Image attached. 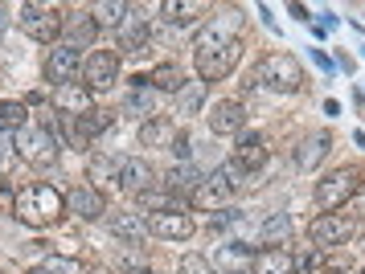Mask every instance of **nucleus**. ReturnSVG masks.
<instances>
[{
  "mask_svg": "<svg viewBox=\"0 0 365 274\" xmlns=\"http://www.w3.org/2000/svg\"><path fill=\"white\" fill-rule=\"evenodd\" d=\"M111 233H115V238H123V242L140 246V238H144V226H140L135 217H115V221H111Z\"/></svg>",
  "mask_w": 365,
  "mask_h": 274,
  "instance_id": "nucleus-31",
  "label": "nucleus"
},
{
  "mask_svg": "<svg viewBox=\"0 0 365 274\" xmlns=\"http://www.w3.org/2000/svg\"><path fill=\"white\" fill-rule=\"evenodd\" d=\"M312 246L320 250V246H341L353 238V217H341V213H324V217H316L312 221Z\"/></svg>",
  "mask_w": 365,
  "mask_h": 274,
  "instance_id": "nucleus-9",
  "label": "nucleus"
},
{
  "mask_svg": "<svg viewBox=\"0 0 365 274\" xmlns=\"http://www.w3.org/2000/svg\"><path fill=\"white\" fill-rule=\"evenodd\" d=\"M119 184H123V193H148L152 164L148 160H123L119 164Z\"/></svg>",
  "mask_w": 365,
  "mask_h": 274,
  "instance_id": "nucleus-17",
  "label": "nucleus"
},
{
  "mask_svg": "<svg viewBox=\"0 0 365 274\" xmlns=\"http://www.w3.org/2000/svg\"><path fill=\"white\" fill-rule=\"evenodd\" d=\"M242 127H247V107H242V102L222 98L214 111H210V131H214V135H238Z\"/></svg>",
  "mask_w": 365,
  "mask_h": 274,
  "instance_id": "nucleus-13",
  "label": "nucleus"
},
{
  "mask_svg": "<svg viewBox=\"0 0 365 274\" xmlns=\"http://www.w3.org/2000/svg\"><path fill=\"white\" fill-rule=\"evenodd\" d=\"M83 86L86 90H111L119 82V53H111V49H95L91 58H86L83 65Z\"/></svg>",
  "mask_w": 365,
  "mask_h": 274,
  "instance_id": "nucleus-7",
  "label": "nucleus"
},
{
  "mask_svg": "<svg viewBox=\"0 0 365 274\" xmlns=\"http://www.w3.org/2000/svg\"><path fill=\"white\" fill-rule=\"evenodd\" d=\"M148 41H152V25H148V21L128 16V21H123V49H128V53H144Z\"/></svg>",
  "mask_w": 365,
  "mask_h": 274,
  "instance_id": "nucleus-23",
  "label": "nucleus"
},
{
  "mask_svg": "<svg viewBox=\"0 0 365 274\" xmlns=\"http://www.w3.org/2000/svg\"><path fill=\"white\" fill-rule=\"evenodd\" d=\"M205 107V82H185L181 90H177V111L189 119V115H197Z\"/></svg>",
  "mask_w": 365,
  "mask_h": 274,
  "instance_id": "nucleus-27",
  "label": "nucleus"
},
{
  "mask_svg": "<svg viewBox=\"0 0 365 274\" xmlns=\"http://www.w3.org/2000/svg\"><path fill=\"white\" fill-rule=\"evenodd\" d=\"M177 135H181V131L173 127L168 119H152V123H144V127H140V144H148V147H173V144H177Z\"/></svg>",
  "mask_w": 365,
  "mask_h": 274,
  "instance_id": "nucleus-21",
  "label": "nucleus"
},
{
  "mask_svg": "<svg viewBox=\"0 0 365 274\" xmlns=\"http://www.w3.org/2000/svg\"><path fill=\"white\" fill-rule=\"evenodd\" d=\"M324 274H345V270H324Z\"/></svg>",
  "mask_w": 365,
  "mask_h": 274,
  "instance_id": "nucleus-43",
  "label": "nucleus"
},
{
  "mask_svg": "<svg viewBox=\"0 0 365 274\" xmlns=\"http://www.w3.org/2000/svg\"><path fill=\"white\" fill-rule=\"evenodd\" d=\"M58 107L78 119V115L91 111V90H86V86H78V82H74V86H58Z\"/></svg>",
  "mask_w": 365,
  "mask_h": 274,
  "instance_id": "nucleus-22",
  "label": "nucleus"
},
{
  "mask_svg": "<svg viewBox=\"0 0 365 274\" xmlns=\"http://www.w3.org/2000/svg\"><path fill=\"white\" fill-rule=\"evenodd\" d=\"M238 25H242V16L238 13H222L214 16L205 29L197 33V41H193V53L205 58V53H217V49H226L230 41H238Z\"/></svg>",
  "mask_w": 365,
  "mask_h": 274,
  "instance_id": "nucleus-5",
  "label": "nucleus"
},
{
  "mask_svg": "<svg viewBox=\"0 0 365 274\" xmlns=\"http://www.w3.org/2000/svg\"><path fill=\"white\" fill-rule=\"evenodd\" d=\"M361 274H365V270H361Z\"/></svg>",
  "mask_w": 365,
  "mask_h": 274,
  "instance_id": "nucleus-45",
  "label": "nucleus"
},
{
  "mask_svg": "<svg viewBox=\"0 0 365 274\" xmlns=\"http://www.w3.org/2000/svg\"><path fill=\"white\" fill-rule=\"evenodd\" d=\"M29 274H50V270H46V266H34V270H29Z\"/></svg>",
  "mask_w": 365,
  "mask_h": 274,
  "instance_id": "nucleus-42",
  "label": "nucleus"
},
{
  "mask_svg": "<svg viewBox=\"0 0 365 274\" xmlns=\"http://www.w3.org/2000/svg\"><path fill=\"white\" fill-rule=\"evenodd\" d=\"M46 270H50V274H78V266L66 262V258H50V262H46Z\"/></svg>",
  "mask_w": 365,
  "mask_h": 274,
  "instance_id": "nucleus-38",
  "label": "nucleus"
},
{
  "mask_svg": "<svg viewBox=\"0 0 365 274\" xmlns=\"http://www.w3.org/2000/svg\"><path fill=\"white\" fill-rule=\"evenodd\" d=\"M135 82H140V86L128 95V102H123V107H128L132 115H152V95L144 90V82H148V78H135Z\"/></svg>",
  "mask_w": 365,
  "mask_h": 274,
  "instance_id": "nucleus-32",
  "label": "nucleus"
},
{
  "mask_svg": "<svg viewBox=\"0 0 365 274\" xmlns=\"http://www.w3.org/2000/svg\"><path fill=\"white\" fill-rule=\"evenodd\" d=\"M107 127H111V111L91 107L86 115H78V135H103Z\"/></svg>",
  "mask_w": 365,
  "mask_h": 274,
  "instance_id": "nucleus-29",
  "label": "nucleus"
},
{
  "mask_svg": "<svg viewBox=\"0 0 365 274\" xmlns=\"http://www.w3.org/2000/svg\"><path fill=\"white\" fill-rule=\"evenodd\" d=\"M95 33H99V25H95V16H70V25H66V37H70V49H78V46H91L95 41Z\"/></svg>",
  "mask_w": 365,
  "mask_h": 274,
  "instance_id": "nucleus-26",
  "label": "nucleus"
},
{
  "mask_svg": "<svg viewBox=\"0 0 365 274\" xmlns=\"http://www.w3.org/2000/svg\"><path fill=\"white\" fill-rule=\"evenodd\" d=\"M91 16H95V25H103V29H123L128 4H119V0H99V4L91 9Z\"/></svg>",
  "mask_w": 365,
  "mask_h": 274,
  "instance_id": "nucleus-25",
  "label": "nucleus"
},
{
  "mask_svg": "<svg viewBox=\"0 0 365 274\" xmlns=\"http://www.w3.org/2000/svg\"><path fill=\"white\" fill-rule=\"evenodd\" d=\"M210 266H217V274H250L255 254H250V246H217Z\"/></svg>",
  "mask_w": 365,
  "mask_h": 274,
  "instance_id": "nucleus-14",
  "label": "nucleus"
},
{
  "mask_svg": "<svg viewBox=\"0 0 365 274\" xmlns=\"http://www.w3.org/2000/svg\"><path fill=\"white\" fill-rule=\"evenodd\" d=\"M255 274H296V258L287 250H259L255 254Z\"/></svg>",
  "mask_w": 365,
  "mask_h": 274,
  "instance_id": "nucleus-19",
  "label": "nucleus"
},
{
  "mask_svg": "<svg viewBox=\"0 0 365 274\" xmlns=\"http://www.w3.org/2000/svg\"><path fill=\"white\" fill-rule=\"evenodd\" d=\"M168 196H173V193H168V189H165V193H140V201H144L148 209L165 213V209H168Z\"/></svg>",
  "mask_w": 365,
  "mask_h": 274,
  "instance_id": "nucleus-36",
  "label": "nucleus"
},
{
  "mask_svg": "<svg viewBox=\"0 0 365 274\" xmlns=\"http://www.w3.org/2000/svg\"><path fill=\"white\" fill-rule=\"evenodd\" d=\"M357 184H361V176L353 172V168H336V172H329L324 180H316V209H341V205H349V196H357Z\"/></svg>",
  "mask_w": 365,
  "mask_h": 274,
  "instance_id": "nucleus-4",
  "label": "nucleus"
},
{
  "mask_svg": "<svg viewBox=\"0 0 365 274\" xmlns=\"http://www.w3.org/2000/svg\"><path fill=\"white\" fill-rule=\"evenodd\" d=\"M201 172L193 168V164L185 160V164H177V168H168V176H165V189L173 196H181V193H197V184H201Z\"/></svg>",
  "mask_w": 365,
  "mask_h": 274,
  "instance_id": "nucleus-20",
  "label": "nucleus"
},
{
  "mask_svg": "<svg viewBox=\"0 0 365 274\" xmlns=\"http://www.w3.org/2000/svg\"><path fill=\"white\" fill-rule=\"evenodd\" d=\"M181 274H214V266L205 258H185L181 262Z\"/></svg>",
  "mask_w": 365,
  "mask_h": 274,
  "instance_id": "nucleus-37",
  "label": "nucleus"
},
{
  "mask_svg": "<svg viewBox=\"0 0 365 274\" xmlns=\"http://www.w3.org/2000/svg\"><path fill=\"white\" fill-rule=\"evenodd\" d=\"M135 274H152V270H135Z\"/></svg>",
  "mask_w": 365,
  "mask_h": 274,
  "instance_id": "nucleus-44",
  "label": "nucleus"
},
{
  "mask_svg": "<svg viewBox=\"0 0 365 274\" xmlns=\"http://www.w3.org/2000/svg\"><path fill=\"white\" fill-rule=\"evenodd\" d=\"M222 172H226V180H230V189H247V184H250V172H247V168H242V164H238V160H230V164H222Z\"/></svg>",
  "mask_w": 365,
  "mask_h": 274,
  "instance_id": "nucleus-34",
  "label": "nucleus"
},
{
  "mask_svg": "<svg viewBox=\"0 0 365 274\" xmlns=\"http://www.w3.org/2000/svg\"><path fill=\"white\" fill-rule=\"evenodd\" d=\"M148 86H156V90H173V95H177V90L185 86V78H181V70H177V65L165 62V65H156V70H152Z\"/></svg>",
  "mask_w": 365,
  "mask_h": 274,
  "instance_id": "nucleus-28",
  "label": "nucleus"
},
{
  "mask_svg": "<svg viewBox=\"0 0 365 274\" xmlns=\"http://www.w3.org/2000/svg\"><path fill=\"white\" fill-rule=\"evenodd\" d=\"M62 209H66V196L58 193V189H50V184H25L17 193V201H13V213L34 229L53 226L62 217Z\"/></svg>",
  "mask_w": 365,
  "mask_h": 274,
  "instance_id": "nucleus-1",
  "label": "nucleus"
},
{
  "mask_svg": "<svg viewBox=\"0 0 365 274\" xmlns=\"http://www.w3.org/2000/svg\"><path fill=\"white\" fill-rule=\"evenodd\" d=\"M316 266H320V254H316V246L312 250H304L296 258V274H316Z\"/></svg>",
  "mask_w": 365,
  "mask_h": 274,
  "instance_id": "nucleus-35",
  "label": "nucleus"
},
{
  "mask_svg": "<svg viewBox=\"0 0 365 274\" xmlns=\"http://www.w3.org/2000/svg\"><path fill=\"white\" fill-rule=\"evenodd\" d=\"M66 209L74 213V217H83V221H95V217H103L107 201H103L99 189H91V184H78V189L66 196Z\"/></svg>",
  "mask_w": 365,
  "mask_h": 274,
  "instance_id": "nucleus-15",
  "label": "nucleus"
},
{
  "mask_svg": "<svg viewBox=\"0 0 365 274\" xmlns=\"http://www.w3.org/2000/svg\"><path fill=\"white\" fill-rule=\"evenodd\" d=\"M357 201H361V205H365V180H361V184H357Z\"/></svg>",
  "mask_w": 365,
  "mask_h": 274,
  "instance_id": "nucleus-40",
  "label": "nucleus"
},
{
  "mask_svg": "<svg viewBox=\"0 0 365 274\" xmlns=\"http://www.w3.org/2000/svg\"><path fill=\"white\" fill-rule=\"evenodd\" d=\"M78 74H83V58H78V49L58 46L50 58H46V78H50L53 86H74Z\"/></svg>",
  "mask_w": 365,
  "mask_h": 274,
  "instance_id": "nucleus-8",
  "label": "nucleus"
},
{
  "mask_svg": "<svg viewBox=\"0 0 365 274\" xmlns=\"http://www.w3.org/2000/svg\"><path fill=\"white\" fill-rule=\"evenodd\" d=\"M148 229L156 238L185 242V238H193V217H189V213H177V209H165V213H152L148 217Z\"/></svg>",
  "mask_w": 365,
  "mask_h": 274,
  "instance_id": "nucleus-11",
  "label": "nucleus"
},
{
  "mask_svg": "<svg viewBox=\"0 0 365 274\" xmlns=\"http://www.w3.org/2000/svg\"><path fill=\"white\" fill-rule=\"evenodd\" d=\"M329 147H332V135L329 131H316V135H304V144L296 147V164L304 168V172H312L316 164L329 156Z\"/></svg>",
  "mask_w": 365,
  "mask_h": 274,
  "instance_id": "nucleus-16",
  "label": "nucleus"
},
{
  "mask_svg": "<svg viewBox=\"0 0 365 274\" xmlns=\"http://www.w3.org/2000/svg\"><path fill=\"white\" fill-rule=\"evenodd\" d=\"M25 119H29L25 102H0V131H21Z\"/></svg>",
  "mask_w": 365,
  "mask_h": 274,
  "instance_id": "nucleus-30",
  "label": "nucleus"
},
{
  "mask_svg": "<svg viewBox=\"0 0 365 274\" xmlns=\"http://www.w3.org/2000/svg\"><path fill=\"white\" fill-rule=\"evenodd\" d=\"M21 29L34 41H53L62 33V13L53 4H21Z\"/></svg>",
  "mask_w": 365,
  "mask_h": 274,
  "instance_id": "nucleus-6",
  "label": "nucleus"
},
{
  "mask_svg": "<svg viewBox=\"0 0 365 274\" xmlns=\"http://www.w3.org/2000/svg\"><path fill=\"white\" fill-rule=\"evenodd\" d=\"M287 233H292V221H287L283 213H275V217L263 226V242H279V238H287Z\"/></svg>",
  "mask_w": 365,
  "mask_h": 274,
  "instance_id": "nucleus-33",
  "label": "nucleus"
},
{
  "mask_svg": "<svg viewBox=\"0 0 365 274\" xmlns=\"http://www.w3.org/2000/svg\"><path fill=\"white\" fill-rule=\"evenodd\" d=\"M173 152H177V156H189V135H177V144H173Z\"/></svg>",
  "mask_w": 365,
  "mask_h": 274,
  "instance_id": "nucleus-39",
  "label": "nucleus"
},
{
  "mask_svg": "<svg viewBox=\"0 0 365 274\" xmlns=\"http://www.w3.org/2000/svg\"><path fill=\"white\" fill-rule=\"evenodd\" d=\"M238 62H242V41H230V46L217 49V53L197 58V74H201V82H217V78H226Z\"/></svg>",
  "mask_w": 365,
  "mask_h": 274,
  "instance_id": "nucleus-10",
  "label": "nucleus"
},
{
  "mask_svg": "<svg viewBox=\"0 0 365 274\" xmlns=\"http://www.w3.org/2000/svg\"><path fill=\"white\" fill-rule=\"evenodd\" d=\"M259 82H267L279 95H296L299 86H304V70H299V62L292 53H267L263 62H259Z\"/></svg>",
  "mask_w": 365,
  "mask_h": 274,
  "instance_id": "nucleus-3",
  "label": "nucleus"
},
{
  "mask_svg": "<svg viewBox=\"0 0 365 274\" xmlns=\"http://www.w3.org/2000/svg\"><path fill=\"white\" fill-rule=\"evenodd\" d=\"M4 25H9V16H4V9H0V33H4Z\"/></svg>",
  "mask_w": 365,
  "mask_h": 274,
  "instance_id": "nucleus-41",
  "label": "nucleus"
},
{
  "mask_svg": "<svg viewBox=\"0 0 365 274\" xmlns=\"http://www.w3.org/2000/svg\"><path fill=\"white\" fill-rule=\"evenodd\" d=\"M234 160L242 164L247 172L263 168V164H267V139H263V135H255V131L242 135V139H238V152H234Z\"/></svg>",
  "mask_w": 365,
  "mask_h": 274,
  "instance_id": "nucleus-18",
  "label": "nucleus"
},
{
  "mask_svg": "<svg viewBox=\"0 0 365 274\" xmlns=\"http://www.w3.org/2000/svg\"><path fill=\"white\" fill-rule=\"evenodd\" d=\"M230 196H234L230 180H226V172L217 168V172H210V176L197 184V193H193V205H197V209H222Z\"/></svg>",
  "mask_w": 365,
  "mask_h": 274,
  "instance_id": "nucleus-12",
  "label": "nucleus"
},
{
  "mask_svg": "<svg viewBox=\"0 0 365 274\" xmlns=\"http://www.w3.org/2000/svg\"><path fill=\"white\" fill-rule=\"evenodd\" d=\"M58 152H62V144H58L53 127H21L17 131V156L25 164L50 168V164H58Z\"/></svg>",
  "mask_w": 365,
  "mask_h": 274,
  "instance_id": "nucleus-2",
  "label": "nucleus"
},
{
  "mask_svg": "<svg viewBox=\"0 0 365 274\" xmlns=\"http://www.w3.org/2000/svg\"><path fill=\"white\" fill-rule=\"evenodd\" d=\"M160 13H165V21H173V25H193L201 13H205V4H197V0H165L160 4Z\"/></svg>",
  "mask_w": 365,
  "mask_h": 274,
  "instance_id": "nucleus-24",
  "label": "nucleus"
}]
</instances>
